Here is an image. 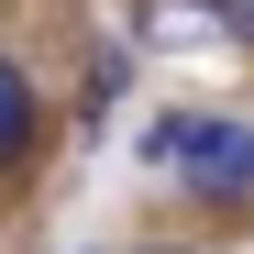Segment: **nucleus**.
Returning a JSON list of instances; mask_svg holds the SVG:
<instances>
[{
	"label": "nucleus",
	"instance_id": "4",
	"mask_svg": "<svg viewBox=\"0 0 254 254\" xmlns=\"http://www.w3.org/2000/svg\"><path fill=\"white\" fill-rule=\"evenodd\" d=\"M122 100H133V56H122V45H100V56H89V77H77V111L100 122V111H122Z\"/></svg>",
	"mask_w": 254,
	"mask_h": 254
},
{
	"label": "nucleus",
	"instance_id": "2",
	"mask_svg": "<svg viewBox=\"0 0 254 254\" xmlns=\"http://www.w3.org/2000/svg\"><path fill=\"white\" fill-rule=\"evenodd\" d=\"M232 33V0H144V45H210Z\"/></svg>",
	"mask_w": 254,
	"mask_h": 254
},
{
	"label": "nucleus",
	"instance_id": "3",
	"mask_svg": "<svg viewBox=\"0 0 254 254\" xmlns=\"http://www.w3.org/2000/svg\"><path fill=\"white\" fill-rule=\"evenodd\" d=\"M22 155H33V89H22V66L0 56V177H11Z\"/></svg>",
	"mask_w": 254,
	"mask_h": 254
},
{
	"label": "nucleus",
	"instance_id": "1",
	"mask_svg": "<svg viewBox=\"0 0 254 254\" xmlns=\"http://www.w3.org/2000/svg\"><path fill=\"white\" fill-rule=\"evenodd\" d=\"M155 166H188V188L210 210H254V122H210V111H155L144 122Z\"/></svg>",
	"mask_w": 254,
	"mask_h": 254
},
{
	"label": "nucleus",
	"instance_id": "5",
	"mask_svg": "<svg viewBox=\"0 0 254 254\" xmlns=\"http://www.w3.org/2000/svg\"><path fill=\"white\" fill-rule=\"evenodd\" d=\"M232 33H243V45H254V0H232Z\"/></svg>",
	"mask_w": 254,
	"mask_h": 254
}]
</instances>
